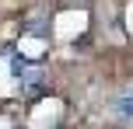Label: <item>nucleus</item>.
Listing matches in <instances>:
<instances>
[{
	"instance_id": "nucleus-1",
	"label": "nucleus",
	"mask_w": 133,
	"mask_h": 129,
	"mask_svg": "<svg viewBox=\"0 0 133 129\" xmlns=\"http://www.w3.org/2000/svg\"><path fill=\"white\" fill-rule=\"evenodd\" d=\"M116 112H119V119H133V91L116 98Z\"/></svg>"
}]
</instances>
